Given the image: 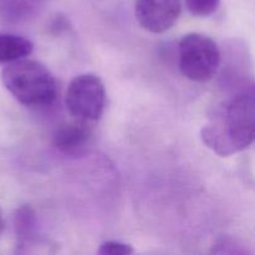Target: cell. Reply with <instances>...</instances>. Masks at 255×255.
Listing matches in <instances>:
<instances>
[{
    "mask_svg": "<svg viewBox=\"0 0 255 255\" xmlns=\"http://www.w3.org/2000/svg\"><path fill=\"white\" fill-rule=\"evenodd\" d=\"M254 134L255 99L252 87L221 102L201 129L203 143L221 157L248 148Z\"/></svg>",
    "mask_w": 255,
    "mask_h": 255,
    "instance_id": "6da1fadb",
    "label": "cell"
},
{
    "mask_svg": "<svg viewBox=\"0 0 255 255\" xmlns=\"http://www.w3.org/2000/svg\"><path fill=\"white\" fill-rule=\"evenodd\" d=\"M1 81L9 94L24 106H49L56 99L54 75L44 64L27 57L6 64Z\"/></svg>",
    "mask_w": 255,
    "mask_h": 255,
    "instance_id": "7a4b0ae2",
    "label": "cell"
},
{
    "mask_svg": "<svg viewBox=\"0 0 255 255\" xmlns=\"http://www.w3.org/2000/svg\"><path fill=\"white\" fill-rule=\"evenodd\" d=\"M218 44L199 32L184 35L178 44V64L182 75L194 82H208L221 66Z\"/></svg>",
    "mask_w": 255,
    "mask_h": 255,
    "instance_id": "3957f363",
    "label": "cell"
},
{
    "mask_svg": "<svg viewBox=\"0 0 255 255\" xmlns=\"http://www.w3.org/2000/svg\"><path fill=\"white\" fill-rule=\"evenodd\" d=\"M65 105L74 119L95 122L101 119L106 106V90L95 74H81L71 80L65 95Z\"/></svg>",
    "mask_w": 255,
    "mask_h": 255,
    "instance_id": "277c9868",
    "label": "cell"
},
{
    "mask_svg": "<svg viewBox=\"0 0 255 255\" xmlns=\"http://www.w3.org/2000/svg\"><path fill=\"white\" fill-rule=\"evenodd\" d=\"M182 12V0H136L134 15L138 24L152 34L171 29Z\"/></svg>",
    "mask_w": 255,
    "mask_h": 255,
    "instance_id": "5b68a950",
    "label": "cell"
},
{
    "mask_svg": "<svg viewBox=\"0 0 255 255\" xmlns=\"http://www.w3.org/2000/svg\"><path fill=\"white\" fill-rule=\"evenodd\" d=\"M94 141V128L91 122L74 119L65 122L55 129L52 134V146L62 154H81L91 146Z\"/></svg>",
    "mask_w": 255,
    "mask_h": 255,
    "instance_id": "8992f818",
    "label": "cell"
},
{
    "mask_svg": "<svg viewBox=\"0 0 255 255\" xmlns=\"http://www.w3.org/2000/svg\"><path fill=\"white\" fill-rule=\"evenodd\" d=\"M34 45L26 37L0 31V65H6L31 55Z\"/></svg>",
    "mask_w": 255,
    "mask_h": 255,
    "instance_id": "52a82bcc",
    "label": "cell"
},
{
    "mask_svg": "<svg viewBox=\"0 0 255 255\" xmlns=\"http://www.w3.org/2000/svg\"><path fill=\"white\" fill-rule=\"evenodd\" d=\"M36 216L30 207H21L17 209L14 216V229L17 246L24 247L36 238Z\"/></svg>",
    "mask_w": 255,
    "mask_h": 255,
    "instance_id": "ba28073f",
    "label": "cell"
},
{
    "mask_svg": "<svg viewBox=\"0 0 255 255\" xmlns=\"http://www.w3.org/2000/svg\"><path fill=\"white\" fill-rule=\"evenodd\" d=\"M29 0H0V16L7 20H19L30 12Z\"/></svg>",
    "mask_w": 255,
    "mask_h": 255,
    "instance_id": "9c48e42d",
    "label": "cell"
},
{
    "mask_svg": "<svg viewBox=\"0 0 255 255\" xmlns=\"http://www.w3.org/2000/svg\"><path fill=\"white\" fill-rule=\"evenodd\" d=\"M187 10L193 16L208 17L218 10L222 0H184Z\"/></svg>",
    "mask_w": 255,
    "mask_h": 255,
    "instance_id": "30bf717a",
    "label": "cell"
},
{
    "mask_svg": "<svg viewBox=\"0 0 255 255\" xmlns=\"http://www.w3.org/2000/svg\"><path fill=\"white\" fill-rule=\"evenodd\" d=\"M97 253L101 255H129L134 253V249L124 242L106 241L101 243Z\"/></svg>",
    "mask_w": 255,
    "mask_h": 255,
    "instance_id": "8fae6325",
    "label": "cell"
},
{
    "mask_svg": "<svg viewBox=\"0 0 255 255\" xmlns=\"http://www.w3.org/2000/svg\"><path fill=\"white\" fill-rule=\"evenodd\" d=\"M5 228V221H4V214H2L1 208H0V238H1L2 233H4Z\"/></svg>",
    "mask_w": 255,
    "mask_h": 255,
    "instance_id": "7c38bea8",
    "label": "cell"
}]
</instances>
